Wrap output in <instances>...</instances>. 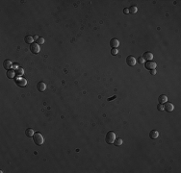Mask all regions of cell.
<instances>
[{"label": "cell", "mask_w": 181, "mask_h": 173, "mask_svg": "<svg viewBox=\"0 0 181 173\" xmlns=\"http://www.w3.org/2000/svg\"><path fill=\"white\" fill-rule=\"evenodd\" d=\"M33 140L37 145H42L44 142V138L41 133H35L33 136Z\"/></svg>", "instance_id": "cell-1"}, {"label": "cell", "mask_w": 181, "mask_h": 173, "mask_svg": "<svg viewBox=\"0 0 181 173\" xmlns=\"http://www.w3.org/2000/svg\"><path fill=\"white\" fill-rule=\"evenodd\" d=\"M116 139V134H115V132L113 131H110L108 132V133L106 134V137H105V140L107 143L109 144H113L114 143V141Z\"/></svg>", "instance_id": "cell-2"}, {"label": "cell", "mask_w": 181, "mask_h": 173, "mask_svg": "<svg viewBox=\"0 0 181 173\" xmlns=\"http://www.w3.org/2000/svg\"><path fill=\"white\" fill-rule=\"evenodd\" d=\"M15 82H16V86L19 87V88H23V87H25L26 84H27V81H26L24 78L20 77V76H18L17 78H16V79H15Z\"/></svg>", "instance_id": "cell-3"}, {"label": "cell", "mask_w": 181, "mask_h": 173, "mask_svg": "<svg viewBox=\"0 0 181 173\" xmlns=\"http://www.w3.org/2000/svg\"><path fill=\"white\" fill-rule=\"evenodd\" d=\"M39 44H38L37 42H33L32 44H30V51H31L33 54H38L39 52Z\"/></svg>", "instance_id": "cell-4"}, {"label": "cell", "mask_w": 181, "mask_h": 173, "mask_svg": "<svg viewBox=\"0 0 181 173\" xmlns=\"http://www.w3.org/2000/svg\"><path fill=\"white\" fill-rule=\"evenodd\" d=\"M145 67L148 70H151V69H155L156 67V63L152 62V61H146L145 63Z\"/></svg>", "instance_id": "cell-5"}, {"label": "cell", "mask_w": 181, "mask_h": 173, "mask_svg": "<svg viewBox=\"0 0 181 173\" xmlns=\"http://www.w3.org/2000/svg\"><path fill=\"white\" fill-rule=\"evenodd\" d=\"M136 59L133 57V56H128L126 58V64L129 65V66H134L136 65Z\"/></svg>", "instance_id": "cell-6"}, {"label": "cell", "mask_w": 181, "mask_h": 173, "mask_svg": "<svg viewBox=\"0 0 181 173\" xmlns=\"http://www.w3.org/2000/svg\"><path fill=\"white\" fill-rule=\"evenodd\" d=\"M164 111H173V105L169 102L164 103Z\"/></svg>", "instance_id": "cell-7"}, {"label": "cell", "mask_w": 181, "mask_h": 173, "mask_svg": "<svg viewBox=\"0 0 181 173\" xmlns=\"http://www.w3.org/2000/svg\"><path fill=\"white\" fill-rule=\"evenodd\" d=\"M37 88H38V90H39V91H41V92L44 91V90H45V88H46V85H45V83H44V82H39V83L37 84Z\"/></svg>", "instance_id": "cell-8"}, {"label": "cell", "mask_w": 181, "mask_h": 173, "mask_svg": "<svg viewBox=\"0 0 181 173\" xmlns=\"http://www.w3.org/2000/svg\"><path fill=\"white\" fill-rule=\"evenodd\" d=\"M118 45H119V42L118 38H112L110 40V46L112 48H118Z\"/></svg>", "instance_id": "cell-9"}, {"label": "cell", "mask_w": 181, "mask_h": 173, "mask_svg": "<svg viewBox=\"0 0 181 173\" xmlns=\"http://www.w3.org/2000/svg\"><path fill=\"white\" fill-rule=\"evenodd\" d=\"M3 66H4L5 69L10 70V69L12 68V66H13V63H12L10 60H5L4 63H3Z\"/></svg>", "instance_id": "cell-10"}, {"label": "cell", "mask_w": 181, "mask_h": 173, "mask_svg": "<svg viewBox=\"0 0 181 173\" xmlns=\"http://www.w3.org/2000/svg\"><path fill=\"white\" fill-rule=\"evenodd\" d=\"M143 58L146 61H151L153 59V54L151 52H145L143 55Z\"/></svg>", "instance_id": "cell-11"}, {"label": "cell", "mask_w": 181, "mask_h": 173, "mask_svg": "<svg viewBox=\"0 0 181 173\" xmlns=\"http://www.w3.org/2000/svg\"><path fill=\"white\" fill-rule=\"evenodd\" d=\"M159 137V133H158V131L156 130H152L151 132L149 133V138H152V139H155Z\"/></svg>", "instance_id": "cell-12"}, {"label": "cell", "mask_w": 181, "mask_h": 173, "mask_svg": "<svg viewBox=\"0 0 181 173\" xmlns=\"http://www.w3.org/2000/svg\"><path fill=\"white\" fill-rule=\"evenodd\" d=\"M6 75H7V77H8L9 79H13V78L15 77V75H16V70H13V69L8 70L7 73H6Z\"/></svg>", "instance_id": "cell-13"}, {"label": "cell", "mask_w": 181, "mask_h": 173, "mask_svg": "<svg viewBox=\"0 0 181 173\" xmlns=\"http://www.w3.org/2000/svg\"><path fill=\"white\" fill-rule=\"evenodd\" d=\"M158 101H159V103H160V104H164V103L168 102V97H167L165 94L160 95L159 98H158Z\"/></svg>", "instance_id": "cell-14"}, {"label": "cell", "mask_w": 181, "mask_h": 173, "mask_svg": "<svg viewBox=\"0 0 181 173\" xmlns=\"http://www.w3.org/2000/svg\"><path fill=\"white\" fill-rule=\"evenodd\" d=\"M24 40H25V42L27 43V44H32L33 42H34V38L32 37V36H26L25 37V38H24Z\"/></svg>", "instance_id": "cell-15"}, {"label": "cell", "mask_w": 181, "mask_h": 173, "mask_svg": "<svg viewBox=\"0 0 181 173\" xmlns=\"http://www.w3.org/2000/svg\"><path fill=\"white\" fill-rule=\"evenodd\" d=\"M34 134H35V132H34V130L33 129H31V128H29V129H27L26 131H25V135L27 136V137H33L34 136Z\"/></svg>", "instance_id": "cell-16"}, {"label": "cell", "mask_w": 181, "mask_h": 173, "mask_svg": "<svg viewBox=\"0 0 181 173\" xmlns=\"http://www.w3.org/2000/svg\"><path fill=\"white\" fill-rule=\"evenodd\" d=\"M137 11H138V8L136 6H131L129 8V13L130 14H136Z\"/></svg>", "instance_id": "cell-17"}, {"label": "cell", "mask_w": 181, "mask_h": 173, "mask_svg": "<svg viewBox=\"0 0 181 173\" xmlns=\"http://www.w3.org/2000/svg\"><path fill=\"white\" fill-rule=\"evenodd\" d=\"M114 144H115L116 146L122 145V138H116L115 141H114Z\"/></svg>", "instance_id": "cell-18"}, {"label": "cell", "mask_w": 181, "mask_h": 173, "mask_svg": "<svg viewBox=\"0 0 181 173\" xmlns=\"http://www.w3.org/2000/svg\"><path fill=\"white\" fill-rule=\"evenodd\" d=\"M37 43H38V44H43V43H44V38H37Z\"/></svg>", "instance_id": "cell-19"}, {"label": "cell", "mask_w": 181, "mask_h": 173, "mask_svg": "<svg viewBox=\"0 0 181 173\" xmlns=\"http://www.w3.org/2000/svg\"><path fill=\"white\" fill-rule=\"evenodd\" d=\"M23 72H24V71H23V69H22V68H17V69L16 70V74H18V75H22V74H23Z\"/></svg>", "instance_id": "cell-20"}, {"label": "cell", "mask_w": 181, "mask_h": 173, "mask_svg": "<svg viewBox=\"0 0 181 173\" xmlns=\"http://www.w3.org/2000/svg\"><path fill=\"white\" fill-rule=\"evenodd\" d=\"M137 61H138L139 64H145V59H144L143 57H139Z\"/></svg>", "instance_id": "cell-21"}, {"label": "cell", "mask_w": 181, "mask_h": 173, "mask_svg": "<svg viewBox=\"0 0 181 173\" xmlns=\"http://www.w3.org/2000/svg\"><path fill=\"white\" fill-rule=\"evenodd\" d=\"M118 52V49H117V48H112V50H111V54H112L113 56H114V55H117Z\"/></svg>", "instance_id": "cell-22"}, {"label": "cell", "mask_w": 181, "mask_h": 173, "mask_svg": "<svg viewBox=\"0 0 181 173\" xmlns=\"http://www.w3.org/2000/svg\"><path fill=\"white\" fill-rule=\"evenodd\" d=\"M157 110H158V111H164V106H163L162 104L159 103V104L157 105Z\"/></svg>", "instance_id": "cell-23"}, {"label": "cell", "mask_w": 181, "mask_h": 173, "mask_svg": "<svg viewBox=\"0 0 181 173\" xmlns=\"http://www.w3.org/2000/svg\"><path fill=\"white\" fill-rule=\"evenodd\" d=\"M123 13H124L125 15L129 14V9H128V8H124V9H123Z\"/></svg>", "instance_id": "cell-24"}, {"label": "cell", "mask_w": 181, "mask_h": 173, "mask_svg": "<svg viewBox=\"0 0 181 173\" xmlns=\"http://www.w3.org/2000/svg\"><path fill=\"white\" fill-rule=\"evenodd\" d=\"M150 74H151V75H155V74H156V70H155V69H151V70H150Z\"/></svg>", "instance_id": "cell-25"}]
</instances>
